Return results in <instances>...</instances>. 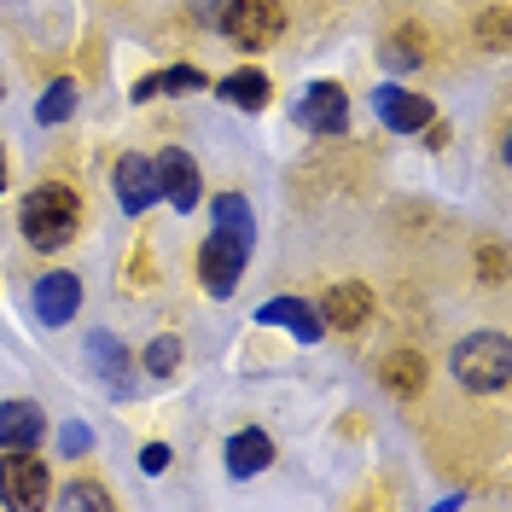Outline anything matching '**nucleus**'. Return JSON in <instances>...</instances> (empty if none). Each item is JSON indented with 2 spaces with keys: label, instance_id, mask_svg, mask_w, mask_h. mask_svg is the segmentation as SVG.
Listing matches in <instances>:
<instances>
[{
  "label": "nucleus",
  "instance_id": "nucleus-10",
  "mask_svg": "<svg viewBox=\"0 0 512 512\" xmlns=\"http://www.w3.org/2000/svg\"><path fill=\"white\" fill-rule=\"evenodd\" d=\"M76 303H82V280L76 274H41L35 280V315L47 320V326H64V320L76 315Z\"/></svg>",
  "mask_w": 512,
  "mask_h": 512
},
{
  "label": "nucleus",
  "instance_id": "nucleus-16",
  "mask_svg": "<svg viewBox=\"0 0 512 512\" xmlns=\"http://www.w3.org/2000/svg\"><path fill=\"white\" fill-rule=\"evenodd\" d=\"M204 88V70L198 64H175L163 76H140L134 82V99H158V94H198Z\"/></svg>",
  "mask_w": 512,
  "mask_h": 512
},
{
  "label": "nucleus",
  "instance_id": "nucleus-23",
  "mask_svg": "<svg viewBox=\"0 0 512 512\" xmlns=\"http://www.w3.org/2000/svg\"><path fill=\"white\" fill-rule=\"evenodd\" d=\"M478 274H483V286H501V274H507V256L495 251V245H483V251H478Z\"/></svg>",
  "mask_w": 512,
  "mask_h": 512
},
{
  "label": "nucleus",
  "instance_id": "nucleus-1",
  "mask_svg": "<svg viewBox=\"0 0 512 512\" xmlns=\"http://www.w3.org/2000/svg\"><path fill=\"white\" fill-rule=\"evenodd\" d=\"M24 239H30L35 251H59L76 239V227H82V198L64 187V181H41V187L24 198Z\"/></svg>",
  "mask_w": 512,
  "mask_h": 512
},
{
  "label": "nucleus",
  "instance_id": "nucleus-7",
  "mask_svg": "<svg viewBox=\"0 0 512 512\" xmlns=\"http://www.w3.org/2000/svg\"><path fill=\"white\" fill-rule=\"evenodd\" d=\"M297 123L315 128V134H344V123H350L344 88H338V82H315V88L303 94V105H297Z\"/></svg>",
  "mask_w": 512,
  "mask_h": 512
},
{
  "label": "nucleus",
  "instance_id": "nucleus-14",
  "mask_svg": "<svg viewBox=\"0 0 512 512\" xmlns=\"http://www.w3.org/2000/svg\"><path fill=\"white\" fill-rule=\"evenodd\" d=\"M379 379L390 396H419L425 390V355L419 350H396V355H384L379 361Z\"/></svg>",
  "mask_w": 512,
  "mask_h": 512
},
{
  "label": "nucleus",
  "instance_id": "nucleus-13",
  "mask_svg": "<svg viewBox=\"0 0 512 512\" xmlns=\"http://www.w3.org/2000/svg\"><path fill=\"white\" fill-rule=\"evenodd\" d=\"M256 320H268V326H291L303 344H315L320 332H326V326H320V315L309 309V303H297V297H274V303H262V309H256Z\"/></svg>",
  "mask_w": 512,
  "mask_h": 512
},
{
  "label": "nucleus",
  "instance_id": "nucleus-12",
  "mask_svg": "<svg viewBox=\"0 0 512 512\" xmlns=\"http://www.w3.org/2000/svg\"><path fill=\"white\" fill-rule=\"evenodd\" d=\"M47 431V414L35 402H6L0 408V448H35Z\"/></svg>",
  "mask_w": 512,
  "mask_h": 512
},
{
  "label": "nucleus",
  "instance_id": "nucleus-20",
  "mask_svg": "<svg viewBox=\"0 0 512 512\" xmlns=\"http://www.w3.org/2000/svg\"><path fill=\"white\" fill-rule=\"evenodd\" d=\"M216 227H233V233H245V239H251V233H256L251 204H245V198H233V192H227V198H216Z\"/></svg>",
  "mask_w": 512,
  "mask_h": 512
},
{
  "label": "nucleus",
  "instance_id": "nucleus-3",
  "mask_svg": "<svg viewBox=\"0 0 512 512\" xmlns=\"http://www.w3.org/2000/svg\"><path fill=\"white\" fill-rule=\"evenodd\" d=\"M286 30V6L280 0H227L222 12V35L233 47H245V53H262V47H274Z\"/></svg>",
  "mask_w": 512,
  "mask_h": 512
},
{
  "label": "nucleus",
  "instance_id": "nucleus-24",
  "mask_svg": "<svg viewBox=\"0 0 512 512\" xmlns=\"http://www.w3.org/2000/svg\"><path fill=\"white\" fill-rule=\"evenodd\" d=\"M140 466H146V472H163V466H169V448H163V443H152L146 454H140Z\"/></svg>",
  "mask_w": 512,
  "mask_h": 512
},
{
  "label": "nucleus",
  "instance_id": "nucleus-4",
  "mask_svg": "<svg viewBox=\"0 0 512 512\" xmlns=\"http://www.w3.org/2000/svg\"><path fill=\"white\" fill-rule=\"evenodd\" d=\"M245 262H251V239L233 233V227H216V233L204 239V251H198V280H204L210 297H233Z\"/></svg>",
  "mask_w": 512,
  "mask_h": 512
},
{
  "label": "nucleus",
  "instance_id": "nucleus-22",
  "mask_svg": "<svg viewBox=\"0 0 512 512\" xmlns=\"http://www.w3.org/2000/svg\"><path fill=\"white\" fill-rule=\"evenodd\" d=\"M59 507H111V489H99V483H70V489H64L59 495Z\"/></svg>",
  "mask_w": 512,
  "mask_h": 512
},
{
  "label": "nucleus",
  "instance_id": "nucleus-27",
  "mask_svg": "<svg viewBox=\"0 0 512 512\" xmlns=\"http://www.w3.org/2000/svg\"><path fill=\"white\" fill-rule=\"evenodd\" d=\"M0 94H6V88H0Z\"/></svg>",
  "mask_w": 512,
  "mask_h": 512
},
{
  "label": "nucleus",
  "instance_id": "nucleus-11",
  "mask_svg": "<svg viewBox=\"0 0 512 512\" xmlns=\"http://www.w3.org/2000/svg\"><path fill=\"white\" fill-rule=\"evenodd\" d=\"M152 198H158V175H152V163L140 158V152L117 158V204H123L128 216H140Z\"/></svg>",
  "mask_w": 512,
  "mask_h": 512
},
{
  "label": "nucleus",
  "instance_id": "nucleus-2",
  "mask_svg": "<svg viewBox=\"0 0 512 512\" xmlns=\"http://www.w3.org/2000/svg\"><path fill=\"white\" fill-rule=\"evenodd\" d=\"M454 379L466 390H501L512 379V344L501 332H472L466 344H454Z\"/></svg>",
  "mask_w": 512,
  "mask_h": 512
},
{
  "label": "nucleus",
  "instance_id": "nucleus-25",
  "mask_svg": "<svg viewBox=\"0 0 512 512\" xmlns=\"http://www.w3.org/2000/svg\"><path fill=\"white\" fill-rule=\"evenodd\" d=\"M64 448H70V454H82V448H88V431H82V425H70V431H64Z\"/></svg>",
  "mask_w": 512,
  "mask_h": 512
},
{
  "label": "nucleus",
  "instance_id": "nucleus-15",
  "mask_svg": "<svg viewBox=\"0 0 512 512\" xmlns=\"http://www.w3.org/2000/svg\"><path fill=\"white\" fill-rule=\"evenodd\" d=\"M268 460H274V443H268L262 431H239V437L227 443V472H233V478H256V472H268Z\"/></svg>",
  "mask_w": 512,
  "mask_h": 512
},
{
  "label": "nucleus",
  "instance_id": "nucleus-9",
  "mask_svg": "<svg viewBox=\"0 0 512 512\" xmlns=\"http://www.w3.org/2000/svg\"><path fill=\"white\" fill-rule=\"evenodd\" d=\"M152 175H158V198H169L175 210H192V204H198V192H204L187 152H163V158L152 163Z\"/></svg>",
  "mask_w": 512,
  "mask_h": 512
},
{
  "label": "nucleus",
  "instance_id": "nucleus-6",
  "mask_svg": "<svg viewBox=\"0 0 512 512\" xmlns=\"http://www.w3.org/2000/svg\"><path fill=\"white\" fill-rule=\"evenodd\" d=\"M373 111H379V123L396 128V134H419V128L437 123V105H431V99H419V94H408V88H396V82L373 94Z\"/></svg>",
  "mask_w": 512,
  "mask_h": 512
},
{
  "label": "nucleus",
  "instance_id": "nucleus-18",
  "mask_svg": "<svg viewBox=\"0 0 512 512\" xmlns=\"http://www.w3.org/2000/svg\"><path fill=\"white\" fill-rule=\"evenodd\" d=\"M425 47H431V41H425V30H419V24H408V30H396L390 41H384V64H390V70H414V64L425 59Z\"/></svg>",
  "mask_w": 512,
  "mask_h": 512
},
{
  "label": "nucleus",
  "instance_id": "nucleus-17",
  "mask_svg": "<svg viewBox=\"0 0 512 512\" xmlns=\"http://www.w3.org/2000/svg\"><path fill=\"white\" fill-rule=\"evenodd\" d=\"M222 99L239 105V111H262V105H268V76H262V70H233L222 82Z\"/></svg>",
  "mask_w": 512,
  "mask_h": 512
},
{
  "label": "nucleus",
  "instance_id": "nucleus-19",
  "mask_svg": "<svg viewBox=\"0 0 512 512\" xmlns=\"http://www.w3.org/2000/svg\"><path fill=\"white\" fill-rule=\"evenodd\" d=\"M70 111H76V82H53V88L41 94V105H35L41 123H64Z\"/></svg>",
  "mask_w": 512,
  "mask_h": 512
},
{
  "label": "nucleus",
  "instance_id": "nucleus-21",
  "mask_svg": "<svg viewBox=\"0 0 512 512\" xmlns=\"http://www.w3.org/2000/svg\"><path fill=\"white\" fill-rule=\"evenodd\" d=\"M175 361H181V344H175V338H158V344L146 350V373H152V379H169Z\"/></svg>",
  "mask_w": 512,
  "mask_h": 512
},
{
  "label": "nucleus",
  "instance_id": "nucleus-5",
  "mask_svg": "<svg viewBox=\"0 0 512 512\" xmlns=\"http://www.w3.org/2000/svg\"><path fill=\"white\" fill-rule=\"evenodd\" d=\"M47 466L30 448H6L0 454V507H41L47 501Z\"/></svg>",
  "mask_w": 512,
  "mask_h": 512
},
{
  "label": "nucleus",
  "instance_id": "nucleus-8",
  "mask_svg": "<svg viewBox=\"0 0 512 512\" xmlns=\"http://www.w3.org/2000/svg\"><path fill=\"white\" fill-rule=\"evenodd\" d=\"M373 315V291L361 286V280H344V286L326 291V303H320V326H332V332H361Z\"/></svg>",
  "mask_w": 512,
  "mask_h": 512
},
{
  "label": "nucleus",
  "instance_id": "nucleus-26",
  "mask_svg": "<svg viewBox=\"0 0 512 512\" xmlns=\"http://www.w3.org/2000/svg\"><path fill=\"white\" fill-rule=\"evenodd\" d=\"M6 175H12V163H6V146H0V192H6Z\"/></svg>",
  "mask_w": 512,
  "mask_h": 512
}]
</instances>
